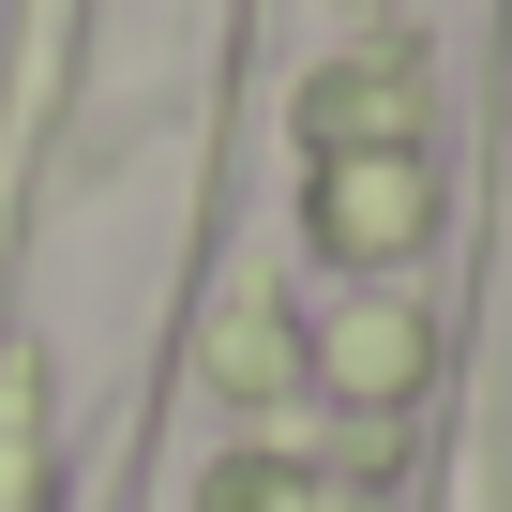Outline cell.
I'll return each mask as SVG.
<instances>
[{
    "mask_svg": "<svg viewBox=\"0 0 512 512\" xmlns=\"http://www.w3.org/2000/svg\"><path fill=\"white\" fill-rule=\"evenodd\" d=\"M317 226H332V256H407V241H422V166H407V151H332Z\"/></svg>",
    "mask_w": 512,
    "mask_h": 512,
    "instance_id": "6da1fadb",
    "label": "cell"
}]
</instances>
